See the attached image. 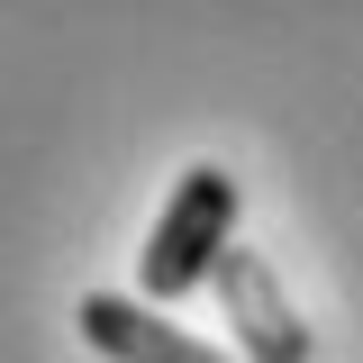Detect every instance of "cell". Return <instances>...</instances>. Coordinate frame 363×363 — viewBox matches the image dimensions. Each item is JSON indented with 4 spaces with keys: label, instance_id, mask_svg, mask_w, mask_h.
<instances>
[{
    "label": "cell",
    "instance_id": "6da1fadb",
    "mask_svg": "<svg viewBox=\"0 0 363 363\" xmlns=\"http://www.w3.org/2000/svg\"><path fill=\"white\" fill-rule=\"evenodd\" d=\"M236 173L227 164H182L173 200L155 209L145 227V245H136V281H145V300L164 309V300H191L200 281H218L227 245H236Z\"/></svg>",
    "mask_w": 363,
    "mask_h": 363
},
{
    "label": "cell",
    "instance_id": "7a4b0ae2",
    "mask_svg": "<svg viewBox=\"0 0 363 363\" xmlns=\"http://www.w3.org/2000/svg\"><path fill=\"white\" fill-rule=\"evenodd\" d=\"M218 309H227V336H236L245 363H309V318L291 309V291L272 281V264L255 255V245H227Z\"/></svg>",
    "mask_w": 363,
    "mask_h": 363
},
{
    "label": "cell",
    "instance_id": "3957f363",
    "mask_svg": "<svg viewBox=\"0 0 363 363\" xmlns=\"http://www.w3.org/2000/svg\"><path fill=\"white\" fill-rule=\"evenodd\" d=\"M73 327H82L91 354H109V363H227L209 336L155 318L145 300H128V291H82V300H73Z\"/></svg>",
    "mask_w": 363,
    "mask_h": 363
}]
</instances>
